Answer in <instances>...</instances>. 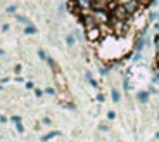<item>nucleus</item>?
<instances>
[{
    "label": "nucleus",
    "instance_id": "nucleus-10",
    "mask_svg": "<svg viewBox=\"0 0 159 142\" xmlns=\"http://www.w3.org/2000/svg\"><path fill=\"white\" fill-rule=\"evenodd\" d=\"M56 135H57V132H52V134L45 135V137H43V140H48V139H52V137H56Z\"/></svg>",
    "mask_w": 159,
    "mask_h": 142
},
{
    "label": "nucleus",
    "instance_id": "nucleus-3",
    "mask_svg": "<svg viewBox=\"0 0 159 142\" xmlns=\"http://www.w3.org/2000/svg\"><path fill=\"white\" fill-rule=\"evenodd\" d=\"M130 12L126 11V7L125 5H121V4H118L114 9H112V17H116V19H123V21H128L130 19Z\"/></svg>",
    "mask_w": 159,
    "mask_h": 142
},
{
    "label": "nucleus",
    "instance_id": "nucleus-5",
    "mask_svg": "<svg viewBox=\"0 0 159 142\" xmlns=\"http://www.w3.org/2000/svg\"><path fill=\"white\" fill-rule=\"evenodd\" d=\"M125 7H126V11L130 12V14H135V12L139 11V7H140V2L139 0H131V2L125 4Z\"/></svg>",
    "mask_w": 159,
    "mask_h": 142
},
{
    "label": "nucleus",
    "instance_id": "nucleus-7",
    "mask_svg": "<svg viewBox=\"0 0 159 142\" xmlns=\"http://www.w3.org/2000/svg\"><path fill=\"white\" fill-rule=\"evenodd\" d=\"M119 97H121V95H119V92L118 90H112V101H114V102H118Z\"/></svg>",
    "mask_w": 159,
    "mask_h": 142
},
{
    "label": "nucleus",
    "instance_id": "nucleus-6",
    "mask_svg": "<svg viewBox=\"0 0 159 142\" xmlns=\"http://www.w3.org/2000/svg\"><path fill=\"white\" fill-rule=\"evenodd\" d=\"M139 99L142 101V102H145V101L149 99V94H147V92H140V94H139Z\"/></svg>",
    "mask_w": 159,
    "mask_h": 142
},
{
    "label": "nucleus",
    "instance_id": "nucleus-15",
    "mask_svg": "<svg viewBox=\"0 0 159 142\" xmlns=\"http://www.w3.org/2000/svg\"><path fill=\"white\" fill-rule=\"evenodd\" d=\"M107 118H109V120H114V113H112V111H111V113L107 115Z\"/></svg>",
    "mask_w": 159,
    "mask_h": 142
},
{
    "label": "nucleus",
    "instance_id": "nucleus-12",
    "mask_svg": "<svg viewBox=\"0 0 159 142\" xmlns=\"http://www.w3.org/2000/svg\"><path fill=\"white\" fill-rule=\"evenodd\" d=\"M118 4H121V5H125V4H128V2H131V0H116Z\"/></svg>",
    "mask_w": 159,
    "mask_h": 142
},
{
    "label": "nucleus",
    "instance_id": "nucleus-13",
    "mask_svg": "<svg viewBox=\"0 0 159 142\" xmlns=\"http://www.w3.org/2000/svg\"><path fill=\"white\" fill-rule=\"evenodd\" d=\"M7 11H9V12H16V5H11V7L7 9Z\"/></svg>",
    "mask_w": 159,
    "mask_h": 142
},
{
    "label": "nucleus",
    "instance_id": "nucleus-8",
    "mask_svg": "<svg viewBox=\"0 0 159 142\" xmlns=\"http://www.w3.org/2000/svg\"><path fill=\"white\" fill-rule=\"evenodd\" d=\"M66 44H68V45H69V47H71V45H73V44H75V36H73V35H69V36H68V38H66Z\"/></svg>",
    "mask_w": 159,
    "mask_h": 142
},
{
    "label": "nucleus",
    "instance_id": "nucleus-2",
    "mask_svg": "<svg viewBox=\"0 0 159 142\" xmlns=\"http://www.w3.org/2000/svg\"><path fill=\"white\" fill-rule=\"evenodd\" d=\"M126 23L128 21H123V19H116V17H112V31L116 33V35H119V36H123L125 33L128 31V26H126Z\"/></svg>",
    "mask_w": 159,
    "mask_h": 142
},
{
    "label": "nucleus",
    "instance_id": "nucleus-1",
    "mask_svg": "<svg viewBox=\"0 0 159 142\" xmlns=\"http://www.w3.org/2000/svg\"><path fill=\"white\" fill-rule=\"evenodd\" d=\"M92 16L99 26L100 24H109V21H111V14L107 12V9H97V11L92 9Z\"/></svg>",
    "mask_w": 159,
    "mask_h": 142
},
{
    "label": "nucleus",
    "instance_id": "nucleus-14",
    "mask_svg": "<svg viewBox=\"0 0 159 142\" xmlns=\"http://www.w3.org/2000/svg\"><path fill=\"white\" fill-rule=\"evenodd\" d=\"M17 130H19V132H23V130H24V128H23V125H21L19 121H17Z\"/></svg>",
    "mask_w": 159,
    "mask_h": 142
},
{
    "label": "nucleus",
    "instance_id": "nucleus-4",
    "mask_svg": "<svg viewBox=\"0 0 159 142\" xmlns=\"http://www.w3.org/2000/svg\"><path fill=\"white\" fill-rule=\"evenodd\" d=\"M100 36H102L100 26H93V28H88L87 30V40H90V42H97Z\"/></svg>",
    "mask_w": 159,
    "mask_h": 142
},
{
    "label": "nucleus",
    "instance_id": "nucleus-9",
    "mask_svg": "<svg viewBox=\"0 0 159 142\" xmlns=\"http://www.w3.org/2000/svg\"><path fill=\"white\" fill-rule=\"evenodd\" d=\"M24 31H26V33H30V35H31V33H35L36 30H35V28L31 26V24H28V28H26V30H24Z\"/></svg>",
    "mask_w": 159,
    "mask_h": 142
},
{
    "label": "nucleus",
    "instance_id": "nucleus-16",
    "mask_svg": "<svg viewBox=\"0 0 159 142\" xmlns=\"http://www.w3.org/2000/svg\"><path fill=\"white\" fill-rule=\"evenodd\" d=\"M156 137H157V139H159V132H157V135H156Z\"/></svg>",
    "mask_w": 159,
    "mask_h": 142
},
{
    "label": "nucleus",
    "instance_id": "nucleus-11",
    "mask_svg": "<svg viewBox=\"0 0 159 142\" xmlns=\"http://www.w3.org/2000/svg\"><path fill=\"white\" fill-rule=\"evenodd\" d=\"M38 55H40V59H47V55H45V52H43V50H40V52H38Z\"/></svg>",
    "mask_w": 159,
    "mask_h": 142
}]
</instances>
